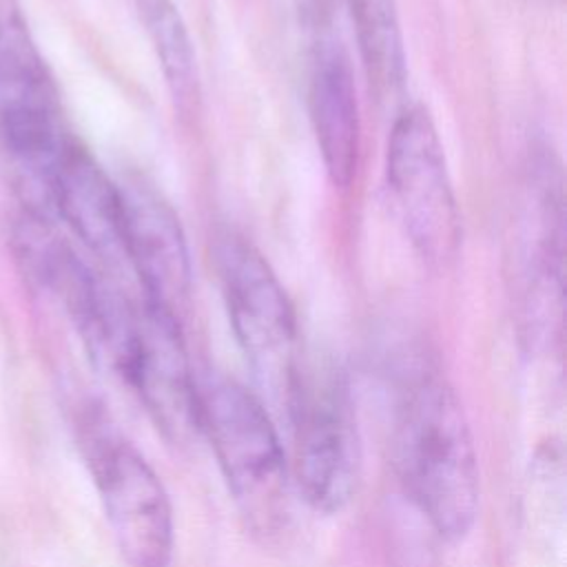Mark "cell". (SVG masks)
Listing matches in <instances>:
<instances>
[{
  "label": "cell",
  "instance_id": "3957f363",
  "mask_svg": "<svg viewBox=\"0 0 567 567\" xmlns=\"http://www.w3.org/2000/svg\"><path fill=\"white\" fill-rule=\"evenodd\" d=\"M286 419L292 425V467L310 507L334 514L354 496L361 465L354 405L341 370L299 363Z\"/></svg>",
  "mask_w": 567,
  "mask_h": 567
},
{
  "label": "cell",
  "instance_id": "ba28073f",
  "mask_svg": "<svg viewBox=\"0 0 567 567\" xmlns=\"http://www.w3.org/2000/svg\"><path fill=\"white\" fill-rule=\"evenodd\" d=\"M124 208V259L133 266L144 299L171 312L190 290V255L173 206L151 184L133 177L120 184Z\"/></svg>",
  "mask_w": 567,
  "mask_h": 567
},
{
  "label": "cell",
  "instance_id": "4fadbf2b",
  "mask_svg": "<svg viewBox=\"0 0 567 567\" xmlns=\"http://www.w3.org/2000/svg\"><path fill=\"white\" fill-rule=\"evenodd\" d=\"M144 31L162 66L168 93L182 115L199 104V73L193 40L173 0H135Z\"/></svg>",
  "mask_w": 567,
  "mask_h": 567
},
{
  "label": "cell",
  "instance_id": "30bf717a",
  "mask_svg": "<svg viewBox=\"0 0 567 567\" xmlns=\"http://www.w3.org/2000/svg\"><path fill=\"white\" fill-rule=\"evenodd\" d=\"M53 215L104 259L124 257V208L115 184L93 155L69 140L55 173Z\"/></svg>",
  "mask_w": 567,
  "mask_h": 567
},
{
  "label": "cell",
  "instance_id": "52a82bcc",
  "mask_svg": "<svg viewBox=\"0 0 567 567\" xmlns=\"http://www.w3.org/2000/svg\"><path fill=\"white\" fill-rule=\"evenodd\" d=\"M124 381L166 439L186 443L199 432L197 381L175 312L146 299L140 303L137 337Z\"/></svg>",
  "mask_w": 567,
  "mask_h": 567
},
{
  "label": "cell",
  "instance_id": "5bb4252c",
  "mask_svg": "<svg viewBox=\"0 0 567 567\" xmlns=\"http://www.w3.org/2000/svg\"><path fill=\"white\" fill-rule=\"evenodd\" d=\"M334 0H315V4L317 7H321V9H330V4H332Z\"/></svg>",
  "mask_w": 567,
  "mask_h": 567
},
{
  "label": "cell",
  "instance_id": "9c48e42d",
  "mask_svg": "<svg viewBox=\"0 0 567 567\" xmlns=\"http://www.w3.org/2000/svg\"><path fill=\"white\" fill-rule=\"evenodd\" d=\"M308 109L326 173L334 186L343 188L357 173L361 124L348 55L330 38H321L312 53Z\"/></svg>",
  "mask_w": 567,
  "mask_h": 567
},
{
  "label": "cell",
  "instance_id": "7c38bea8",
  "mask_svg": "<svg viewBox=\"0 0 567 567\" xmlns=\"http://www.w3.org/2000/svg\"><path fill=\"white\" fill-rule=\"evenodd\" d=\"M361 64L379 100L394 97L405 82V51L394 0H346Z\"/></svg>",
  "mask_w": 567,
  "mask_h": 567
},
{
  "label": "cell",
  "instance_id": "277c9868",
  "mask_svg": "<svg viewBox=\"0 0 567 567\" xmlns=\"http://www.w3.org/2000/svg\"><path fill=\"white\" fill-rule=\"evenodd\" d=\"M215 266L237 343L259 385L286 410L299 368L295 308L266 257L244 237L221 233Z\"/></svg>",
  "mask_w": 567,
  "mask_h": 567
},
{
  "label": "cell",
  "instance_id": "8992f818",
  "mask_svg": "<svg viewBox=\"0 0 567 567\" xmlns=\"http://www.w3.org/2000/svg\"><path fill=\"white\" fill-rule=\"evenodd\" d=\"M385 179L421 259L430 266L452 261L461 246V215L436 126L423 106H410L394 120Z\"/></svg>",
  "mask_w": 567,
  "mask_h": 567
},
{
  "label": "cell",
  "instance_id": "6da1fadb",
  "mask_svg": "<svg viewBox=\"0 0 567 567\" xmlns=\"http://www.w3.org/2000/svg\"><path fill=\"white\" fill-rule=\"evenodd\" d=\"M392 458L399 483L427 527L463 538L478 512V461L456 394L432 372L410 379L399 401Z\"/></svg>",
  "mask_w": 567,
  "mask_h": 567
},
{
  "label": "cell",
  "instance_id": "5b68a950",
  "mask_svg": "<svg viewBox=\"0 0 567 567\" xmlns=\"http://www.w3.org/2000/svg\"><path fill=\"white\" fill-rule=\"evenodd\" d=\"M84 454L106 523L128 567H171L173 509L148 461L100 416L89 419L84 427Z\"/></svg>",
  "mask_w": 567,
  "mask_h": 567
},
{
  "label": "cell",
  "instance_id": "7a4b0ae2",
  "mask_svg": "<svg viewBox=\"0 0 567 567\" xmlns=\"http://www.w3.org/2000/svg\"><path fill=\"white\" fill-rule=\"evenodd\" d=\"M197 408L199 432L246 523L259 534L277 532L288 514V470L264 403L239 383L213 377L197 383Z\"/></svg>",
  "mask_w": 567,
  "mask_h": 567
},
{
  "label": "cell",
  "instance_id": "8fae6325",
  "mask_svg": "<svg viewBox=\"0 0 567 567\" xmlns=\"http://www.w3.org/2000/svg\"><path fill=\"white\" fill-rule=\"evenodd\" d=\"M60 102L18 0H0V131L55 124Z\"/></svg>",
  "mask_w": 567,
  "mask_h": 567
}]
</instances>
